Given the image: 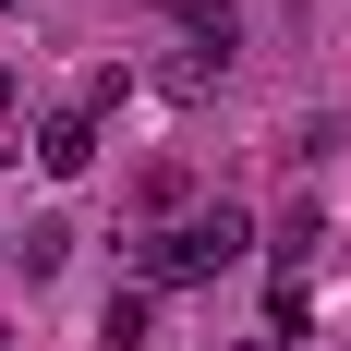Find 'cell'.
Listing matches in <instances>:
<instances>
[{"label":"cell","instance_id":"1","mask_svg":"<svg viewBox=\"0 0 351 351\" xmlns=\"http://www.w3.org/2000/svg\"><path fill=\"white\" fill-rule=\"evenodd\" d=\"M243 243H254V218H243V206H194V218H158L134 267H145V291H194V279H218Z\"/></svg>","mask_w":351,"mask_h":351},{"label":"cell","instance_id":"2","mask_svg":"<svg viewBox=\"0 0 351 351\" xmlns=\"http://www.w3.org/2000/svg\"><path fill=\"white\" fill-rule=\"evenodd\" d=\"M85 158H97V121H85V109H49V121H36V170H49V182H73Z\"/></svg>","mask_w":351,"mask_h":351},{"label":"cell","instance_id":"3","mask_svg":"<svg viewBox=\"0 0 351 351\" xmlns=\"http://www.w3.org/2000/svg\"><path fill=\"white\" fill-rule=\"evenodd\" d=\"M158 339V291H109V315H97V351H145Z\"/></svg>","mask_w":351,"mask_h":351},{"label":"cell","instance_id":"4","mask_svg":"<svg viewBox=\"0 0 351 351\" xmlns=\"http://www.w3.org/2000/svg\"><path fill=\"white\" fill-rule=\"evenodd\" d=\"M218 73H230V61H218V49H194V36H182L170 61H158V97H218Z\"/></svg>","mask_w":351,"mask_h":351},{"label":"cell","instance_id":"5","mask_svg":"<svg viewBox=\"0 0 351 351\" xmlns=\"http://www.w3.org/2000/svg\"><path fill=\"white\" fill-rule=\"evenodd\" d=\"M230 25H243V0H182V36L218 49V61H230Z\"/></svg>","mask_w":351,"mask_h":351},{"label":"cell","instance_id":"6","mask_svg":"<svg viewBox=\"0 0 351 351\" xmlns=\"http://www.w3.org/2000/svg\"><path fill=\"white\" fill-rule=\"evenodd\" d=\"M315 243H327V218L291 206V218H279V279H303V267H315Z\"/></svg>","mask_w":351,"mask_h":351},{"label":"cell","instance_id":"7","mask_svg":"<svg viewBox=\"0 0 351 351\" xmlns=\"http://www.w3.org/2000/svg\"><path fill=\"white\" fill-rule=\"evenodd\" d=\"M61 254H73V218H25V279H49Z\"/></svg>","mask_w":351,"mask_h":351},{"label":"cell","instance_id":"8","mask_svg":"<svg viewBox=\"0 0 351 351\" xmlns=\"http://www.w3.org/2000/svg\"><path fill=\"white\" fill-rule=\"evenodd\" d=\"M12 109H25V73H12V61H0V134H12Z\"/></svg>","mask_w":351,"mask_h":351},{"label":"cell","instance_id":"9","mask_svg":"<svg viewBox=\"0 0 351 351\" xmlns=\"http://www.w3.org/2000/svg\"><path fill=\"white\" fill-rule=\"evenodd\" d=\"M0 12H12V0H0Z\"/></svg>","mask_w":351,"mask_h":351}]
</instances>
